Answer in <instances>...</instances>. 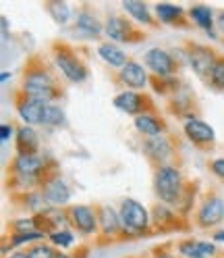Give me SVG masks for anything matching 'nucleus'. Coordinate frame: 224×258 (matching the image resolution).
Wrapping results in <instances>:
<instances>
[{"label": "nucleus", "mask_w": 224, "mask_h": 258, "mask_svg": "<svg viewBox=\"0 0 224 258\" xmlns=\"http://www.w3.org/2000/svg\"><path fill=\"white\" fill-rule=\"evenodd\" d=\"M154 191L168 206H179L183 196H185V181L183 173L174 165H162L154 173Z\"/></svg>", "instance_id": "nucleus-1"}, {"label": "nucleus", "mask_w": 224, "mask_h": 258, "mask_svg": "<svg viewBox=\"0 0 224 258\" xmlns=\"http://www.w3.org/2000/svg\"><path fill=\"white\" fill-rule=\"evenodd\" d=\"M21 94L25 96V98H29V100L52 104L60 96V90L56 88V82H54V77L50 75V71H46V69H31L23 77Z\"/></svg>", "instance_id": "nucleus-2"}, {"label": "nucleus", "mask_w": 224, "mask_h": 258, "mask_svg": "<svg viewBox=\"0 0 224 258\" xmlns=\"http://www.w3.org/2000/svg\"><path fill=\"white\" fill-rule=\"evenodd\" d=\"M121 221H123V233L131 235V237H139L143 233L150 231L152 225V213L148 211L141 202H137L135 198H125L121 202Z\"/></svg>", "instance_id": "nucleus-3"}, {"label": "nucleus", "mask_w": 224, "mask_h": 258, "mask_svg": "<svg viewBox=\"0 0 224 258\" xmlns=\"http://www.w3.org/2000/svg\"><path fill=\"white\" fill-rule=\"evenodd\" d=\"M54 64H56V69L62 73V77L69 79L71 84H83L87 79V75H89L85 64L73 54V50H69V48H65V46H60L54 50Z\"/></svg>", "instance_id": "nucleus-4"}, {"label": "nucleus", "mask_w": 224, "mask_h": 258, "mask_svg": "<svg viewBox=\"0 0 224 258\" xmlns=\"http://www.w3.org/2000/svg\"><path fill=\"white\" fill-rule=\"evenodd\" d=\"M143 62H146V69L152 71L160 79L172 77L179 69L174 56L168 50H164V48H150V50L146 52V56H143Z\"/></svg>", "instance_id": "nucleus-5"}, {"label": "nucleus", "mask_w": 224, "mask_h": 258, "mask_svg": "<svg viewBox=\"0 0 224 258\" xmlns=\"http://www.w3.org/2000/svg\"><path fill=\"white\" fill-rule=\"evenodd\" d=\"M69 221L73 225V229L81 235H93L98 231V211L87 204H73L69 206Z\"/></svg>", "instance_id": "nucleus-6"}, {"label": "nucleus", "mask_w": 224, "mask_h": 258, "mask_svg": "<svg viewBox=\"0 0 224 258\" xmlns=\"http://www.w3.org/2000/svg\"><path fill=\"white\" fill-rule=\"evenodd\" d=\"M195 221H197L199 227H203V229L218 227V225L224 221V200L220 196H216V194L205 196L203 202L197 208Z\"/></svg>", "instance_id": "nucleus-7"}, {"label": "nucleus", "mask_w": 224, "mask_h": 258, "mask_svg": "<svg viewBox=\"0 0 224 258\" xmlns=\"http://www.w3.org/2000/svg\"><path fill=\"white\" fill-rule=\"evenodd\" d=\"M42 194L44 198L48 202V206L50 208H60V206H67L69 200H71V187L69 183L62 179V177H50V179H46L42 183Z\"/></svg>", "instance_id": "nucleus-8"}, {"label": "nucleus", "mask_w": 224, "mask_h": 258, "mask_svg": "<svg viewBox=\"0 0 224 258\" xmlns=\"http://www.w3.org/2000/svg\"><path fill=\"white\" fill-rule=\"evenodd\" d=\"M143 154H146L152 163H156L158 167L168 165V160L172 158V142L166 136H156V138H146L141 144Z\"/></svg>", "instance_id": "nucleus-9"}, {"label": "nucleus", "mask_w": 224, "mask_h": 258, "mask_svg": "<svg viewBox=\"0 0 224 258\" xmlns=\"http://www.w3.org/2000/svg\"><path fill=\"white\" fill-rule=\"evenodd\" d=\"M185 60L189 62V67L195 71V75L207 77L218 58L214 56V50H210V48L193 44V46H189V52H185Z\"/></svg>", "instance_id": "nucleus-10"}, {"label": "nucleus", "mask_w": 224, "mask_h": 258, "mask_svg": "<svg viewBox=\"0 0 224 258\" xmlns=\"http://www.w3.org/2000/svg\"><path fill=\"white\" fill-rule=\"evenodd\" d=\"M183 129H185V136L197 144V146H205V144H212L216 140V132H214V127L212 125H207L205 121H201L199 117H187L185 123H183Z\"/></svg>", "instance_id": "nucleus-11"}, {"label": "nucleus", "mask_w": 224, "mask_h": 258, "mask_svg": "<svg viewBox=\"0 0 224 258\" xmlns=\"http://www.w3.org/2000/svg\"><path fill=\"white\" fill-rule=\"evenodd\" d=\"M46 171V158L38 154H17L13 158V175L38 177L42 179V173Z\"/></svg>", "instance_id": "nucleus-12"}, {"label": "nucleus", "mask_w": 224, "mask_h": 258, "mask_svg": "<svg viewBox=\"0 0 224 258\" xmlns=\"http://www.w3.org/2000/svg\"><path fill=\"white\" fill-rule=\"evenodd\" d=\"M119 79L121 82L129 88V90H133V92H137V90H146L148 88V69L143 67L141 62H137V60H129L125 64V67L119 71Z\"/></svg>", "instance_id": "nucleus-13"}, {"label": "nucleus", "mask_w": 224, "mask_h": 258, "mask_svg": "<svg viewBox=\"0 0 224 258\" xmlns=\"http://www.w3.org/2000/svg\"><path fill=\"white\" fill-rule=\"evenodd\" d=\"M104 36L108 38V42L112 44H125V42H131L133 36V23L127 21L119 15H112V17L106 19L104 23Z\"/></svg>", "instance_id": "nucleus-14"}, {"label": "nucleus", "mask_w": 224, "mask_h": 258, "mask_svg": "<svg viewBox=\"0 0 224 258\" xmlns=\"http://www.w3.org/2000/svg\"><path fill=\"white\" fill-rule=\"evenodd\" d=\"M177 252L183 258H214L216 244L214 241H201V239H183L177 244Z\"/></svg>", "instance_id": "nucleus-15"}, {"label": "nucleus", "mask_w": 224, "mask_h": 258, "mask_svg": "<svg viewBox=\"0 0 224 258\" xmlns=\"http://www.w3.org/2000/svg\"><path fill=\"white\" fill-rule=\"evenodd\" d=\"M75 31L79 36H83V38H100L104 34V25L100 23V19L95 17V15L87 9H81V11H77L75 15Z\"/></svg>", "instance_id": "nucleus-16"}, {"label": "nucleus", "mask_w": 224, "mask_h": 258, "mask_svg": "<svg viewBox=\"0 0 224 258\" xmlns=\"http://www.w3.org/2000/svg\"><path fill=\"white\" fill-rule=\"evenodd\" d=\"M98 227L102 231L104 237H117L123 233V221H121V213L117 208H112L108 204L98 208Z\"/></svg>", "instance_id": "nucleus-17"}, {"label": "nucleus", "mask_w": 224, "mask_h": 258, "mask_svg": "<svg viewBox=\"0 0 224 258\" xmlns=\"http://www.w3.org/2000/svg\"><path fill=\"white\" fill-rule=\"evenodd\" d=\"M44 110L46 104L44 102H36V100H29V98H19L17 100V115L23 121V125H42L44 119Z\"/></svg>", "instance_id": "nucleus-18"}, {"label": "nucleus", "mask_w": 224, "mask_h": 258, "mask_svg": "<svg viewBox=\"0 0 224 258\" xmlns=\"http://www.w3.org/2000/svg\"><path fill=\"white\" fill-rule=\"evenodd\" d=\"M17 154H38L40 150V136L31 125H21L15 136Z\"/></svg>", "instance_id": "nucleus-19"}, {"label": "nucleus", "mask_w": 224, "mask_h": 258, "mask_svg": "<svg viewBox=\"0 0 224 258\" xmlns=\"http://www.w3.org/2000/svg\"><path fill=\"white\" fill-rule=\"evenodd\" d=\"M112 104H115L119 110L127 112V115H141L143 110V104H146V100H143V96L139 92H133V90H125L121 94L115 96V100H112Z\"/></svg>", "instance_id": "nucleus-20"}, {"label": "nucleus", "mask_w": 224, "mask_h": 258, "mask_svg": "<svg viewBox=\"0 0 224 258\" xmlns=\"http://www.w3.org/2000/svg\"><path fill=\"white\" fill-rule=\"evenodd\" d=\"M189 19L191 23H195L197 27H201L203 31H207L210 38H218L216 31H214V25H216V19H214V11L207 7V5H195L189 9Z\"/></svg>", "instance_id": "nucleus-21"}, {"label": "nucleus", "mask_w": 224, "mask_h": 258, "mask_svg": "<svg viewBox=\"0 0 224 258\" xmlns=\"http://www.w3.org/2000/svg\"><path fill=\"white\" fill-rule=\"evenodd\" d=\"M98 56L108 64V67L112 69H123L127 62H129V58H127V52L123 50V48H119L117 44L112 42H102L98 46Z\"/></svg>", "instance_id": "nucleus-22"}, {"label": "nucleus", "mask_w": 224, "mask_h": 258, "mask_svg": "<svg viewBox=\"0 0 224 258\" xmlns=\"http://www.w3.org/2000/svg\"><path fill=\"white\" fill-rule=\"evenodd\" d=\"M135 129L143 138H156V136H164V123L160 121L152 112H141L133 121Z\"/></svg>", "instance_id": "nucleus-23"}, {"label": "nucleus", "mask_w": 224, "mask_h": 258, "mask_svg": "<svg viewBox=\"0 0 224 258\" xmlns=\"http://www.w3.org/2000/svg\"><path fill=\"white\" fill-rule=\"evenodd\" d=\"M123 11L129 15V17L135 23H141V25H152L154 23L150 7L146 3H139V0H125V3H123Z\"/></svg>", "instance_id": "nucleus-24"}, {"label": "nucleus", "mask_w": 224, "mask_h": 258, "mask_svg": "<svg viewBox=\"0 0 224 258\" xmlns=\"http://www.w3.org/2000/svg\"><path fill=\"white\" fill-rule=\"evenodd\" d=\"M154 11H156V17H158V21L160 23H177L181 17H183V7H179V5H168V3H160V5H156L154 7Z\"/></svg>", "instance_id": "nucleus-25"}, {"label": "nucleus", "mask_w": 224, "mask_h": 258, "mask_svg": "<svg viewBox=\"0 0 224 258\" xmlns=\"http://www.w3.org/2000/svg\"><path fill=\"white\" fill-rule=\"evenodd\" d=\"M46 11L48 15L60 25H67L69 19L73 17V11L67 3H60V0H50V3H46Z\"/></svg>", "instance_id": "nucleus-26"}, {"label": "nucleus", "mask_w": 224, "mask_h": 258, "mask_svg": "<svg viewBox=\"0 0 224 258\" xmlns=\"http://www.w3.org/2000/svg\"><path fill=\"white\" fill-rule=\"evenodd\" d=\"M42 125L44 127H62V125H67L65 110H62L58 104H46Z\"/></svg>", "instance_id": "nucleus-27"}, {"label": "nucleus", "mask_w": 224, "mask_h": 258, "mask_svg": "<svg viewBox=\"0 0 224 258\" xmlns=\"http://www.w3.org/2000/svg\"><path fill=\"white\" fill-rule=\"evenodd\" d=\"M44 237H48V233H44V231H29V233H15L13 237H11V241L9 244H5V246H11V250H15V248H21V246H27V244H36V241H42Z\"/></svg>", "instance_id": "nucleus-28"}, {"label": "nucleus", "mask_w": 224, "mask_h": 258, "mask_svg": "<svg viewBox=\"0 0 224 258\" xmlns=\"http://www.w3.org/2000/svg\"><path fill=\"white\" fill-rule=\"evenodd\" d=\"M174 219H177V215H174L172 206H168L164 202H158L152 208V223H156V225H166V223H172Z\"/></svg>", "instance_id": "nucleus-29"}, {"label": "nucleus", "mask_w": 224, "mask_h": 258, "mask_svg": "<svg viewBox=\"0 0 224 258\" xmlns=\"http://www.w3.org/2000/svg\"><path fill=\"white\" fill-rule=\"evenodd\" d=\"M25 206L29 208L31 213H36V215L44 213L46 208H50V206H48V202H46V198H44L42 189H34V191L25 194Z\"/></svg>", "instance_id": "nucleus-30"}, {"label": "nucleus", "mask_w": 224, "mask_h": 258, "mask_svg": "<svg viewBox=\"0 0 224 258\" xmlns=\"http://www.w3.org/2000/svg\"><path fill=\"white\" fill-rule=\"evenodd\" d=\"M48 239H50V244L54 248H60V250H65V248H71L75 244V235L71 229H58V231H52L50 235H48Z\"/></svg>", "instance_id": "nucleus-31"}, {"label": "nucleus", "mask_w": 224, "mask_h": 258, "mask_svg": "<svg viewBox=\"0 0 224 258\" xmlns=\"http://www.w3.org/2000/svg\"><path fill=\"white\" fill-rule=\"evenodd\" d=\"M207 79H210V84L216 88V90H224V56L216 60V64L212 67L210 75H207Z\"/></svg>", "instance_id": "nucleus-32"}, {"label": "nucleus", "mask_w": 224, "mask_h": 258, "mask_svg": "<svg viewBox=\"0 0 224 258\" xmlns=\"http://www.w3.org/2000/svg\"><path fill=\"white\" fill-rule=\"evenodd\" d=\"M11 227L15 233H29V231H38V223H36V217H21V219H15Z\"/></svg>", "instance_id": "nucleus-33"}, {"label": "nucleus", "mask_w": 224, "mask_h": 258, "mask_svg": "<svg viewBox=\"0 0 224 258\" xmlns=\"http://www.w3.org/2000/svg\"><path fill=\"white\" fill-rule=\"evenodd\" d=\"M27 256L29 258H56V252L52 244H36L27 250Z\"/></svg>", "instance_id": "nucleus-34"}, {"label": "nucleus", "mask_w": 224, "mask_h": 258, "mask_svg": "<svg viewBox=\"0 0 224 258\" xmlns=\"http://www.w3.org/2000/svg\"><path fill=\"white\" fill-rule=\"evenodd\" d=\"M15 136H17V129H15L11 123H3V125H0V140H3V142H9Z\"/></svg>", "instance_id": "nucleus-35"}, {"label": "nucleus", "mask_w": 224, "mask_h": 258, "mask_svg": "<svg viewBox=\"0 0 224 258\" xmlns=\"http://www.w3.org/2000/svg\"><path fill=\"white\" fill-rule=\"evenodd\" d=\"M210 169H212V173L218 177V179L224 181V158H214L210 163Z\"/></svg>", "instance_id": "nucleus-36"}, {"label": "nucleus", "mask_w": 224, "mask_h": 258, "mask_svg": "<svg viewBox=\"0 0 224 258\" xmlns=\"http://www.w3.org/2000/svg\"><path fill=\"white\" fill-rule=\"evenodd\" d=\"M0 23H3V38H9V19L7 17H0Z\"/></svg>", "instance_id": "nucleus-37"}, {"label": "nucleus", "mask_w": 224, "mask_h": 258, "mask_svg": "<svg viewBox=\"0 0 224 258\" xmlns=\"http://www.w3.org/2000/svg\"><path fill=\"white\" fill-rule=\"evenodd\" d=\"M154 258H177L172 252H164V250H158L156 254H154Z\"/></svg>", "instance_id": "nucleus-38"}, {"label": "nucleus", "mask_w": 224, "mask_h": 258, "mask_svg": "<svg viewBox=\"0 0 224 258\" xmlns=\"http://www.w3.org/2000/svg\"><path fill=\"white\" fill-rule=\"evenodd\" d=\"M216 241H222V244H224V229H220V231L214 233V244H216Z\"/></svg>", "instance_id": "nucleus-39"}, {"label": "nucleus", "mask_w": 224, "mask_h": 258, "mask_svg": "<svg viewBox=\"0 0 224 258\" xmlns=\"http://www.w3.org/2000/svg\"><path fill=\"white\" fill-rule=\"evenodd\" d=\"M9 79H11V73H9V71H3V75H0V82H3V84H7Z\"/></svg>", "instance_id": "nucleus-40"}, {"label": "nucleus", "mask_w": 224, "mask_h": 258, "mask_svg": "<svg viewBox=\"0 0 224 258\" xmlns=\"http://www.w3.org/2000/svg\"><path fill=\"white\" fill-rule=\"evenodd\" d=\"M9 258H29V256H27V252H15V254H11Z\"/></svg>", "instance_id": "nucleus-41"}, {"label": "nucleus", "mask_w": 224, "mask_h": 258, "mask_svg": "<svg viewBox=\"0 0 224 258\" xmlns=\"http://www.w3.org/2000/svg\"><path fill=\"white\" fill-rule=\"evenodd\" d=\"M56 258H71V256L65 254V252H56Z\"/></svg>", "instance_id": "nucleus-42"}]
</instances>
